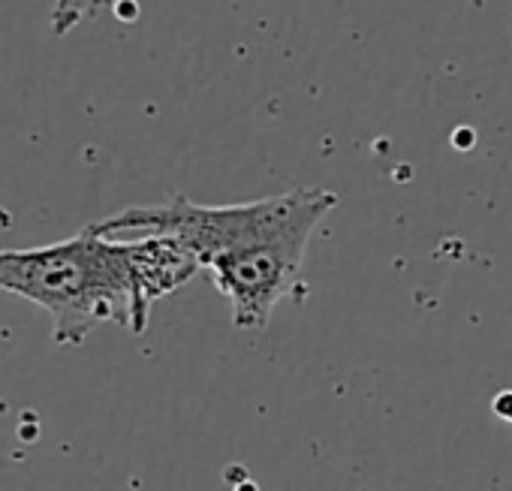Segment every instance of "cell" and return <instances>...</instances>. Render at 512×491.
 Returning <instances> with one entry per match:
<instances>
[{
    "label": "cell",
    "instance_id": "277c9868",
    "mask_svg": "<svg viewBox=\"0 0 512 491\" xmlns=\"http://www.w3.org/2000/svg\"><path fill=\"white\" fill-rule=\"evenodd\" d=\"M491 410H494V416H497V419H503V422H509V425H512V389L497 392V395H494V401H491Z\"/></svg>",
    "mask_w": 512,
    "mask_h": 491
},
{
    "label": "cell",
    "instance_id": "7a4b0ae2",
    "mask_svg": "<svg viewBox=\"0 0 512 491\" xmlns=\"http://www.w3.org/2000/svg\"><path fill=\"white\" fill-rule=\"evenodd\" d=\"M196 272V257L178 238H112L94 223L43 248L0 251V290L49 311L58 347H82L100 323L142 335L154 302Z\"/></svg>",
    "mask_w": 512,
    "mask_h": 491
},
{
    "label": "cell",
    "instance_id": "3957f363",
    "mask_svg": "<svg viewBox=\"0 0 512 491\" xmlns=\"http://www.w3.org/2000/svg\"><path fill=\"white\" fill-rule=\"evenodd\" d=\"M112 0H55L49 25L55 37H67L73 34L79 25H85L88 19H94L100 10H106Z\"/></svg>",
    "mask_w": 512,
    "mask_h": 491
},
{
    "label": "cell",
    "instance_id": "6da1fadb",
    "mask_svg": "<svg viewBox=\"0 0 512 491\" xmlns=\"http://www.w3.org/2000/svg\"><path fill=\"white\" fill-rule=\"evenodd\" d=\"M341 202L326 187H296L235 205H199L175 196L163 205H133L100 223L112 238L169 235L196 257L229 302L235 329H263L302 278L317 226Z\"/></svg>",
    "mask_w": 512,
    "mask_h": 491
}]
</instances>
